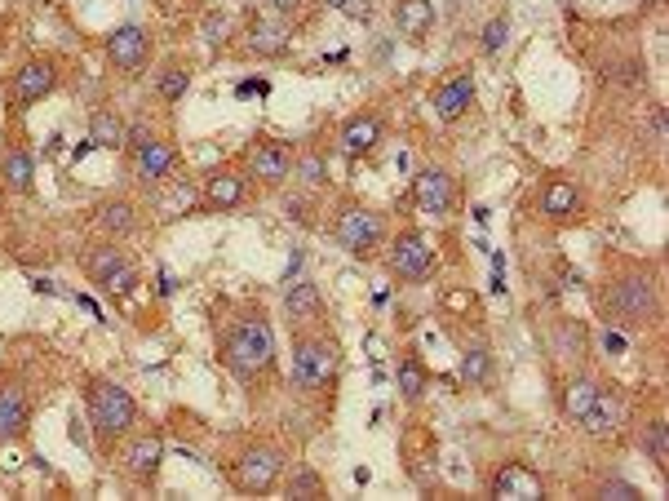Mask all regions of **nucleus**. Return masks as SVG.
<instances>
[{
    "mask_svg": "<svg viewBox=\"0 0 669 501\" xmlns=\"http://www.w3.org/2000/svg\"><path fill=\"white\" fill-rule=\"evenodd\" d=\"M594 497H616V501H634L638 497V488L630 484V479H599V484H594Z\"/></svg>",
    "mask_w": 669,
    "mask_h": 501,
    "instance_id": "ea45409f",
    "label": "nucleus"
},
{
    "mask_svg": "<svg viewBox=\"0 0 669 501\" xmlns=\"http://www.w3.org/2000/svg\"><path fill=\"white\" fill-rule=\"evenodd\" d=\"M107 63L116 67V71H125V76H142L147 63H151V36H147V27H138V23L116 27V32L107 36Z\"/></svg>",
    "mask_w": 669,
    "mask_h": 501,
    "instance_id": "1a4fd4ad",
    "label": "nucleus"
},
{
    "mask_svg": "<svg viewBox=\"0 0 669 501\" xmlns=\"http://www.w3.org/2000/svg\"><path fill=\"white\" fill-rule=\"evenodd\" d=\"M333 235L342 249H351L355 258H368L377 244L386 240V218L368 204H355V200H342L333 213Z\"/></svg>",
    "mask_w": 669,
    "mask_h": 501,
    "instance_id": "423d86ee",
    "label": "nucleus"
},
{
    "mask_svg": "<svg viewBox=\"0 0 669 501\" xmlns=\"http://www.w3.org/2000/svg\"><path fill=\"white\" fill-rule=\"evenodd\" d=\"M85 408H89V426H94L98 444H116L133 431L138 422V404L120 382L111 377H89V391H85Z\"/></svg>",
    "mask_w": 669,
    "mask_h": 501,
    "instance_id": "20e7f679",
    "label": "nucleus"
},
{
    "mask_svg": "<svg viewBox=\"0 0 669 501\" xmlns=\"http://www.w3.org/2000/svg\"><path fill=\"white\" fill-rule=\"evenodd\" d=\"M337 14H346L351 23H373V0H342Z\"/></svg>",
    "mask_w": 669,
    "mask_h": 501,
    "instance_id": "a19ab883",
    "label": "nucleus"
},
{
    "mask_svg": "<svg viewBox=\"0 0 669 501\" xmlns=\"http://www.w3.org/2000/svg\"><path fill=\"white\" fill-rule=\"evenodd\" d=\"M506 40H510V18L506 14H497V18H488V23H483V54H501V49H506Z\"/></svg>",
    "mask_w": 669,
    "mask_h": 501,
    "instance_id": "58836bf2",
    "label": "nucleus"
},
{
    "mask_svg": "<svg viewBox=\"0 0 669 501\" xmlns=\"http://www.w3.org/2000/svg\"><path fill=\"white\" fill-rule=\"evenodd\" d=\"M377 142H382V116H377V111H355L342 125V134H337V147H342L346 156H368Z\"/></svg>",
    "mask_w": 669,
    "mask_h": 501,
    "instance_id": "5701e85b",
    "label": "nucleus"
},
{
    "mask_svg": "<svg viewBox=\"0 0 669 501\" xmlns=\"http://www.w3.org/2000/svg\"><path fill=\"white\" fill-rule=\"evenodd\" d=\"M324 5H328V9H342V0H324Z\"/></svg>",
    "mask_w": 669,
    "mask_h": 501,
    "instance_id": "49530a36",
    "label": "nucleus"
},
{
    "mask_svg": "<svg viewBox=\"0 0 669 501\" xmlns=\"http://www.w3.org/2000/svg\"><path fill=\"white\" fill-rule=\"evenodd\" d=\"M187 89H191V67H187V58H169V63L160 67V76H156V94L164 102H182L187 98Z\"/></svg>",
    "mask_w": 669,
    "mask_h": 501,
    "instance_id": "2f4dec72",
    "label": "nucleus"
},
{
    "mask_svg": "<svg viewBox=\"0 0 669 501\" xmlns=\"http://www.w3.org/2000/svg\"><path fill=\"white\" fill-rule=\"evenodd\" d=\"M249 173L257 182H266V187H280V182L293 178V147L288 142H253L249 147Z\"/></svg>",
    "mask_w": 669,
    "mask_h": 501,
    "instance_id": "4468645a",
    "label": "nucleus"
},
{
    "mask_svg": "<svg viewBox=\"0 0 669 501\" xmlns=\"http://www.w3.org/2000/svg\"><path fill=\"white\" fill-rule=\"evenodd\" d=\"M439 311H444V320H479V298L466 289V284H444L439 289Z\"/></svg>",
    "mask_w": 669,
    "mask_h": 501,
    "instance_id": "72a5a7b5",
    "label": "nucleus"
},
{
    "mask_svg": "<svg viewBox=\"0 0 669 501\" xmlns=\"http://www.w3.org/2000/svg\"><path fill=\"white\" fill-rule=\"evenodd\" d=\"M413 200L421 213H430V218H444L452 209V200H457V187H452V173L448 169H435L426 165L413 178Z\"/></svg>",
    "mask_w": 669,
    "mask_h": 501,
    "instance_id": "2eb2a0df",
    "label": "nucleus"
},
{
    "mask_svg": "<svg viewBox=\"0 0 669 501\" xmlns=\"http://www.w3.org/2000/svg\"><path fill=\"white\" fill-rule=\"evenodd\" d=\"M545 493L541 475L523 462H506L497 475L488 479V497H506V501H537Z\"/></svg>",
    "mask_w": 669,
    "mask_h": 501,
    "instance_id": "f3484780",
    "label": "nucleus"
},
{
    "mask_svg": "<svg viewBox=\"0 0 669 501\" xmlns=\"http://www.w3.org/2000/svg\"><path fill=\"white\" fill-rule=\"evenodd\" d=\"M342 373V342L319 324V329H297L293 333V382L311 395H324L337 386Z\"/></svg>",
    "mask_w": 669,
    "mask_h": 501,
    "instance_id": "7ed1b4c3",
    "label": "nucleus"
},
{
    "mask_svg": "<svg viewBox=\"0 0 669 501\" xmlns=\"http://www.w3.org/2000/svg\"><path fill=\"white\" fill-rule=\"evenodd\" d=\"M545 355L563 368H581L590 360V333H585V324L572 320V315H550L545 320Z\"/></svg>",
    "mask_w": 669,
    "mask_h": 501,
    "instance_id": "6e6552de",
    "label": "nucleus"
},
{
    "mask_svg": "<svg viewBox=\"0 0 669 501\" xmlns=\"http://www.w3.org/2000/svg\"><path fill=\"white\" fill-rule=\"evenodd\" d=\"M284 497H328V484H324V475L311 466H297L293 475L284 479Z\"/></svg>",
    "mask_w": 669,
    "mask_h": 501,
    "instance_id": "c9c22d12",
    "label": "nucleus"
},
{
    "mask_svg": "<svg viewBox=\"0 0 669 501\" xmlns=\"http://www.w3.org/2000/svg\"><path fill=\"white\" fill-rule=\"evenodd\" d=\"M120 262H129V258H125V249H120L116 240H102V244H94V249H85V275H89L94 284L107 280V275L116 271Z\"/></svg>",
    "mask_w": 669,
    "mask_h": 501,
    "instance_id": "473e14b6",
    "label": "nucleus"
},
{
    "mask_svg": "<svg viewBox=\"0 0 669 501\" xmlns=\"http://www.w3.org/2000/svg\"><path fill=\"white\" fill-rule=\"evenodd\" d=\"M164 466V439L156 431H129V444L120 448V470L133 479V484H151Z\"/></svg>",
    "mask_w": 669,
    "mask_h": 501,
    "instance_id": "9b49d317",
    "label": "nucleus"
},
{
    "mask_svg": "<svg viewBox=\"0 0 669 501\" xmlns=\"http://www.w3.org/2000/svg\"><path fill=\"white\" fill-rule=\"evenodd\" d=\"M395 391L404 395L408 404H417L421 395L430 391V368H426V360H421V355L408 351L404 360H399V368H395Z\"/></svg>",
    "mask_w": 669,
    "mask_h": 501,
    "instance_id": "c756f323",
    "label": "nucleus"
},
{
    "mask_svg": "<svg viewBox=\"0 0 669 501\" xmlns=\"http://www.w3.org/2000/svg\"><path fill=\"white\" fill-rule=\"evenodd\" d=\"M435 267H439V258H435V244H430L426 231L408 227V231H399L395 240H390L386 271L395 275V280H404V284H426L430 275H435Z\"/></svg>",
    "mask_w": 669,
    "mask_h": 501,
    "instance_id": "0eeeda50",
    "label": "nucleus"
},
{
    "mask_svg": "<svg viewBox=\"0 0 669 501\" xmlns=\"http://www.w3.org/2000/svg\"><path fill=\"white\" fill-rule=\"evenodd\" d=\"M94 227L102 231V240H125V235L138 231V204L120 196L94 204Z\"/></svg>",
    "mask_w": 669,
    "mask_h": 501,
    "instance_id": "b1692460",
    "label": "nucleus"
},
{
    "mask_svg": "<svg viewBox=\"0 0 669 501\" xmlns=\"http://www.w3.org/2000/svg\"><path fill=\"white\" fill-rule=\"evenodd\" d=\"M160 9H164V14H178V9H182V14H191V9H195V0H160Z\"/></svg>",
    "mask_w": 669,
    "mask_h": 501,
    "instance_id": "a18cd8bd",
    "label": "nucleus"
},
{
    "mask_svg": "<svg viewBox=\"0 0 669 501\" xmlns=\"http://www.w3.org/2000/svg\"><path fill=\"white\" fill-rule=\"evenodd\" d=\"M195 204H200V196L191 187H182V182H173L169 196H156V213L160 218H178V213H191Z\"/></svg>",
    "mask_w": 669,
    "mask_h": 501,
    "instance_id": "4c0bfd02",
    "label": "nucleus"
},
{
    "mask_svg": "<svg viewBox=\"0 0 669 501\" xmlns=\"http://www.w3.org/2000/svg\"><path fill=\"white\" fill-rule=\"evenodd\" d=\"M284 466H288L284 448H275V444H253V448H244V453L235 457L231 484H235V493L262 497V493H271V488L284 479Z\"/></svg>",
    "mask_w": 669,
    "mask_h": 501,
    "instance_id": "39448f33",
    "label": "nucleus"
},
{
    "mask_svg": "<svg viewBox=\"0 0 669 501\" xmlns=\"http://www.w3.org/2000/svg\"><path fill=\"white\" fill-rule=\"evenodd\" d=\"M218 360H222L226 373L240 377V382H257L262 373H271V364H275V337H271V324H266L262 311L244 315V320H235L231 329L222 333Z\"/></svg>",
    "mask_w": 669,
    "mask_h": 501,
    "instance_id": "f257e3e1",
    "label": "nucleus"
},
{
    "mask_svg": "<svg viewBox=\"0 0 669 501\" xmlns=\"http://www.w3.org/2000/svg\"><path fill=\"white\" fill-rule=\"evenodd\" d=\"M244 178L235 169H209L204 173V182H200V204L204 209H218V213H226V209H240L244 204Z\"/></svg>",
    "mask_w": 669,
    "mask_h": 501,
    "instance_id": "6ab92c4d",
    "label": "nucleus"
},
{
    "mask_svg": "<svg viewBox=\"0 0 669 501\" xmlns=\"http://www.w3.org/2000/svg\"><path fill=\"white\" fill-rule=\"evenodd\" d=\"M607 311L625 324V329H643V324L661 320V289L656 275L643 262H621V271L607 280Z\"/></svg>",
    "mask_w": 669,
    "mask_h": 501,
    "instance_id": "f03ea898",
    "label": "nucleus"
},
{
    "mask_svg": "<svg viewBox=\"0 0 669 501\" xmlns=\"http://www.w3.org/2000/svg\"><path fill=\"white\" fill-rule=\"evenodd\" d=\"M284 315L293 329H311V324H324V293H319L315 280H293L284 289Z\"/></svg>",
    "mask_w": 669,
    "mask_h": 501,
    "instance_id": "a211bd4d",
    "label": "nucleus"
},
{
    "mask_svg": "<svg viewBox=\"0 0 669 501\" xmlns=\"http://www.w3.org/2000/svg\"><path fill=\"white\" fill-rule=\"evenodd\" d=\"M638 448H643L647 462L656 466V475H665V466H669V426H665V417H652V422L638 426Z\"/></svg>",
    "mask_w": 669,
    "mask_h": 501,
    "instance_id": "7c9ffc66",
    "label": "nucleus"
},
{
    "mask_svg": "<svg viewBox=\"0 0 669 501\" xmlns=\"http://www.w3.org/2000/svg\"><path fill=\"white\" fill-rule=\"evenodd\" d=\"M395 27H399V36L421 45L430 36V27H435V5L430 0H395Z\"/></svg>",
    "mask_w": 669,
    "mask_h": 501,
    "instance_id": "bb28decb",
    "label": "nucleus"
},
{
    "mask_svg": "<svg viewBox=\"0 0 669 501\" xmlns=\"http://www.w3.org/2000/svg\"><path fill=\"white\" fill-rule=\"evenodd\" d=\"M262 5L271 9L275 18H293V14H302V5H306V0H262Z\"/></svg>",
    "mask_w": 669,
    "mask_h": 501,
    "instance_id": "37998d69",
    "label": "nucleus"
},
{
    "mask_svg": "<svg viewBox=\"0 0 669 501\" xmlns=\"http://www.w3.org/2000/svg\"><path fill=\"white\" fill-rule=\"evenodd\" d=\"M125 116H120L116 107H94V116H89V142L102 151H125Z\"/></svg>",
    "mask_w": 669,
    "mask_h": 501,
    "instance_id": "cd10ccee",
    "label": "nucleus"
},
{
    "mask_svg": "<svg viewBox=\"0 0 669 501\" xmlns=\"http://www.w3.org/2000/svg\"><path fill=\"white\" fill-rule=\"evenodd\" d=\"M599 377L585 373V368H568V377H563V391H559V408L568 422H581V413L590 408V400L599 395Z\"/></svg>",
    "mask_w": 669,
    "mask_h": 501,
    "instance_id": "a878e982",
    "label": "nucleus"
},
{
    "mask_svg": "<svg viewBox=\"0 0 669 501\" xmlns=\"http://www.w3.org/2000/svg\"><path fill=\"white\" fill-rule=\"evenodd\" d=\"M470 102H475V71L466 67V71L448 76L444 85L435 89L430 107H435V116H439V120H448V125H452V120H461V116H466V107H470Z\"/></svg>",
    "mask_w": 669,
    "mask_h": 501,
    "instance_id": "aec40b11",
    "label": "nucleus"
},
{
    "mask_svg": "<svg viewBox=\"0 0 669 501\" xmlns=\"http://www.w3.org/2000/svg\"><path fill=\"white\" fill-rule=\"evenodd\" d=\"M58 85V63L54 58H27L23 67L14 71V80H9V98H14V107H32V102L49 98Z\"/></svg>",
    "mask_w": 669,
    "mask_h": 501,
    "instance_id": "f8f14e48",
    "label": "nucleus"
},
{
    "mask_svg": "<svg viewBox=\"0 0 669 501\" xmlns=\"http://www.w3.org/2000/svg\"><path fill=\"white\" fill-rule=\"evenodd\" d=\"M288 45H293V36H288L284 23L253 18V23L244 27V54H253V58H284Z\"/></svg>",
    "mask_w": 669,
    "mask_h": 501,
    "instance_id": "4be33fe9",
    "label": "nucleus"
},
{
    "mask_svg": "<svg viewBox=\"0 0 669 501\" xmlns=\"http://www.w3.org/2000/svg\"><path fill=\"white\" fill-rule=\"evenodd\" d=\"M293 178L306 182V187H324V182H328V156L319 147L293 151Z\"/></svg>",
    "mask_w": 669,
    "mask_h": 501,
    "instance_id": "f704fd0d",
    "label": "nucleus"
},
{
    "mask_svg": "<svg viewBox=\"0 0 669 501\" xmlns=\"http://www.w3.org/2000/svg\"><path fill=\"white\" fill-rule=\"evenodd\" d=\"M235 94H240V98H249V94H257V98H266V94H271V85H266V80H244V85H240V89H235Z\"/></svg>",
    "mask_w": 669,
    "mask_h": 501,
    "instance_id": "c03bdc74",
    "label": "nucleus"
},
{
    "mask_svg": "<svg viewBox=\"0 0 669 501\" xmlns=\"http://www.w3.org/2000/svg\"><path fill=\"white\" fill-rule=\"evenodd\" d=\"M541 218L554 222V227H572V222L585 218V196L572 178L554 173V178L541 182Z\"/></svg>",
    "mask_w": 669,
    "mask_h": 501,
    "instance_id": "9d476101",
    "label": "nucleus"
},
{
    "mask_svg": "<svg viewBox=\"0 0 669 501\" xmlns=\"http://www.w3.org/2000/svg\"><path fill=\"white\" fill-rule=\"evenodd\" d=\"M0 187L14 191V196H27V191L36 187V156H32V147H23V142H9V147L0 151Z\"/></svg>",
    "mask_w": 669,
    "mask_h": 501,
    "instance_id": "412c9836",
    "label": "nucleus"
},
{
    "mask_svg": "<svg viewBox=\"0 0 669 501\" xmlns=\"http://www.w3.org/2000/svg\"><path fill=\"white\" fill-rule=\"evenodd\" d=\"M226 32H231V18H226V14H204V40L218 45V40H226Z\"/></svg>",
    "mask_w": 669,
    "mask_h": 501,
    "instance_id": "79ce46f5",
    "label": "nucleus"
},
{
    "mask_svg": "<svg viewBox=\"0 0 669 501\" xmlns=\"http://www.w3.org/2000/svg\"><path fill=\"white\" fill-rule=\"evenodd\" d=\"M138 284H142V275H138V267H133V262H120L116 271L107 275V280L98 284L102 293H107V298H129V293H138Z\"/></svg>",
    "mask_w": 669,
    "mask_h": 501,
    "instance_id": "e433bc0d",
    "label": "nucleus"
},
{
    "mask_svg": "<svg viewBox=\"0 0 669 501\" xmlns=\"http://www.w3.org/2000/svg\"><path fill=\"white\" fill-rule=\"evenodd\" d=\"M576 426H581L590 439H612L625 426V400L612 391V386H599V395L590 400V408L581 413Z\"/></svg>",
    "mask_w": 669,
    "mask_h": 501,
    "instance_id": "ddd939ff",
    "label": "nucleus"
},
{
    "mask_svg": "<svg viewBox=\"0 0 669 501\" xmlns=\"http://www.w3.org/2000/svg\"><path fill=\"white\" fill-rule=\"evenodd\" d=\"M173 169H178V147H173V142L151 138L142 151H133V178H138L142 187H160V182H169Z\"/></svg>",
    "mask_w": 669,
    "mask_h": 501,
    "instance_id": "dca6fc26",
    "label": "nucleus"
},
{
    "mask_svg": "<svg viewBox=\"0 0 669 501\" xmlns=\"http://www.w3.org/2000/svg\"><path fill=\"white\" fill-rule=\"evenodd\" d=\"M457 373H461V382H466V386H488L492 373H497V355H492V346H488V342L461 346Z\"/></svg>",
    "mask_w": 669,
    "mask_h": 501,
    "instance_id": "c85d7f7f",
    "label": "nucleus"
},
{
    "mask_svg": "<svg viewBox=\"0 0 669 501\" xmlns=\"http://www.w3.org/2000/svg\"><path fill=\"white\" fill-rule=\"evenodd\" d=\"M32 422V404H27V391L18 382H5L0 386V444L18 439Z\"/></svg>",
    "mask_w": 669,
    "mask_h": 501,
    "instance_id": "393cba45",
    "label": "nucleus"
}]
</instances>
